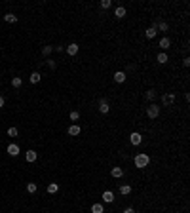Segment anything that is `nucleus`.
<instances>
[{"mask_svg": "<svg viewBox=\"0 0 190 213\" xmlns=\"http://www.w3.org/2000/svg\"><path fill=\"white\" fill-rule=\"evenodd\" d=\"M124 213H135V211H133V208H125V209H124Z\"/></svg>", "mask_w": 190, "mask_h": 213, "instance_id": "33", "label": "nucleus"}, {"mask_svg": "<svg viewBox=\"0 0 190 213\" xmlns=\"http://www.w3.org/2000/svg\"><path fill=\"white\" fill-rule=\"evenodd\" d=\"M162 101H164L165 106H169V105H173V101H175V95H173V93H164V95H162Z\"/></svg>", "mask_w": 190, "mask_h": 213, "instance_id": "4", "label": "nucleus"}, {"mask_svg": "<svg viewBox=\"0 0 190 213\" xmlns=\"http://www.w3.org/2000/svg\"><path fill=\"white\" fill-rule=\"evenodd\" d=\"M114 82H118V84L125 82V73H124V70H118V73L114 74Z\"/></svg>", "mask_w": 190, "mask_h": 213, "instance_id": "11", "label": "nucleus"}, {"mask_svg": "<svg viewBox=\"0 0 190 213\" xmlns=\"http://www.w3.org/2000/svg\"><path fill=\"white\" fill-rule=\"evenodd\" d=\"M40 80H42V74L38 73V70H34V73L31 74V82H32V84H38Z\"/></svg>", "mask_w": 190, "mask_h": 213, "instance_id": "18", "label": "nucleus"}, {"mask_svg": "<svg viewBox=\"0 0 190 213\" xmlns=\"http://www.w3.org/2000/svg\"><path fill=\"white\" fill-rule=\"evenodd\" d=\"M21 84H23V80H21L19 76H13V78H12V86H13V88H21Z\"/></svg>", "mask_w": 190, "mask_h": 213, "instance_id": "22", "label": "nucleus"}, {"mask_svg": "<svg viewBox=\"0 0 190 213\" xmlns=\"http://www.w3.org/2000/svg\"><path fill=\"white\" fill-rule=\"evenodd\" d=\"M103 202L105 204H112V202H114V194H112L110 190H105V192H103Z\"/></svg>", "mask_w": 190, "mask_h": 213, "instance_id": "6", "label": "nucleus"}, {"mask_svg": "<svg viewBox=\"0 0 190 213\" xmlns=\"http://www.w3.org/2000/svg\"><path fill=\"white\" fill-rule=\"evenodd\" d=\"M154 97H156V91H154V90L146 91V99H148V101H154Z\"/></svg>", "mask_w": 190, "mask_h": 213, "instance_id": "28", "label": "nucleus"}, {"mask_svg": "<svg viewBox=\"0 0 190 213\" xmlns=\"http://www.w3.org/2000/svg\"><path fill=\"white\" fill-rule=\"evenodd\" d=\"M80 126H76V124H72V126H70L68 127V135H72V137H76V135H80Z\"/></svg>", "mask_w": 190, "mask_h": 213, "instance_id": "8", "label": "nucleus"}, {"mask_svg": "<svg viewBox=\"0 0 190 213\" xmlns=\"http://www.w3.org/2000/svg\"><path fill=\"white\" fill-rule=\"evenodd\" d=\"M8 135L10 137H17V127H8Z\"/></svg>", "mask_w": 190, "mask_h": 213, "instance_id": "29", "label": "nucleus"}, {"mask_svg": "<svg viewBox=\"0 0 190 213\" xmlns=\"http://www.w3.org/2000/svg\"><path fill=\"white\" fill-rule=\"evenodd\" d=\"M110 175L114 177V179H120V177H124V169H122V167H112Z\"/></svg>", "mask_w": 190, "mask_h": 213, "instance_id": "9", "label": "nucleus"}, {"mask_svg": "<svg viewBox=\"0 0 190 213\" xmlns=\"http://www.w3.org/2000/svg\"><path fill=\"white\" fill-rule=\"evenodd\" d=\"M48 67H50L52 70H55V69H57V63H55L53 59H48Z\"/></svg>", "mask_w": 190, "mask_h": 213, "instance_id": "30", "label": "nucleus"}, {"mask_svg": "<svg viewBox=\"0 0 190 213\" xmlns=\"http://www.w3.org/2000/svg\"><path fill=\"white\" fill-rule=\"evenodd\" d=\"M8 154H10V156H17V154H19V147H17L15 143L8 145Z\"/></svg>", "mask_w": 190, "mask_h": 213, "instance_id": "10", "label": "nucleus"}, {"mask_svg": "<svg viewBox=\"0 0 190 213\" xmlns=\"http://www.w3.org/2000/svg\"><path fill=\"white\" fill-rule=\"evenodd\" d=\"M65 52H67L68 55H76V53H78V44H74V42H72V44H68V46L65 48Z\"/></svg>", "mask_w": 190, "mask_h": 213, "instance_id": "7", "label": "nucleus"}, {"mask_svg": "<svg viewBox=\"0 0 190 213\" xmlns=\"http://www.w3.org/2000/svg\"><path fill=\"white\" fill-rule=\"evenodd\" d=\"M70 120H72V122H76V120H80V112L78 110H70Z\"/></svg>", "mask_w": 190, "mask_h": 213, "instance_id": "26", "label": "nucleus"}, {"mask_svg": "<svg viewBox=\"0 0 190 213\" xmlns=\"http://www.w3.org/2000/svg\"><path fill=\"white\" fill-rule=\"evenodd\" d=\"M4 21H6V23H15V21H17V15H13V13H6V15H4Z\"/></svg>", "mask_w": 190, "mask_h": 213, "instance_id": "20", "label": "nucleus"}, {"mask_svg": "<svg viewBox=\"0 0 190 213\" xmlns=\"http://www.w3.org/2000/svg\"><path fill=\"white\" fill-rule=\"evenodd\" d=\"M182 65H185V67H188V65H190V59H188V57H185V61H182Z\"/></svg>", "mask_w": 190, "mask_h": 213, "instance_id": "32", "label": "nucleus"}, {"mask_svg": "<svg viewBox=\"0 0 190 213\" xmlns=\"http://www.w3.org/2000/svg\"><path fill=\"white\" fill-rule=\"evenodd\" d=\"M91 213H105V205L103 204H93L91 205Z\"/></svg>", "mask_w": 190, "mask_h": 213, "instance_id": "13", "label": "nucleus"}, {"mask_svg": "<svg viewBox=\"0 0 190 213\" xmlns=\"http://www.w3.org/2000/svg\"><path fill=\"white\" fill-rule=\"evenodd\" d=\"M52 52H53V46H44L42 48V55H44V57H50Z\"/></svg>", "mask_w": 190, "mask_h": 213, "instance_id": "21", "label": "nucleus"}, {"mask_svg": "<svg viewBox=\"0 0 190 213\" xmlns=\"http://www.w3.org/2000/svg\"><path fill=\"white\" fill-rule=\"evenodd\" d=\"M57 190H59V184L57 183H50V184H48V192H50V194H55Z\"/></svg>", "mask_w": 190, "mask_h": 213, "instance_id": "19", "label": "nucleus"}, {"mask_svg": "<svg viewBox=\"0 0 190 213\" xmlns=\"http://www.w3.org/2000/svg\"><path fill=\"white\" fill-rule=\"evenodd\" d=\"M2 106H4V97L0 95V109H2Z\"/></svg>", "mask_w": 190, "mask_h": 213, "instance_id": "34", "label": "nucleus"}, {"mask_svg": "<svg viewBox=\"0 0 190 213\" xmlns=\"http://www.w3.org/2000/svg\"><path fill=\"white\" fill-rule=\"evenodd\" d=\"M53 49H55V52H65V48H63V46H53Z\"/></svg>", "mask_w": 190, "mask_h": 213, "instance_id": "31", "label": "nucleus"}, {"mask_svg": "<svg viewBox=\"0 0 190 213\" xmlns=\"http://www.w3.org/2000/svg\"><path fill=\"white\" fill-rule=\"evenodd\" d=\"M156 32H158V31H156V27H150V29H146V31H145V36L150 40V38L156 36Z\"/></svg>", "mask_w": 190, "mask_h": 213, "instance_id": "15", "label": "nucleus"}, {"mask_svg": "<svg viewBox=\"0 0 190 213\" xmlns=\"http://www.w3.org/2000/svg\"><path fill=\"white\" fill-rule=\"evenodd\" d=\"M148 162H150V158H148V154H146V152H139L135 158H133L135 167H146V166H148Z\"/></svg>", "mask_w": 190, "mask_h": 213, "instance_id": "1", "label": "nucleus"}, {"mask_svg": "<svg viewBox=\"0 0 190 213\" xmlns=\"http://www.w3.org/2000/svg\"><path fill=\"white\" fill-rule=\"evenodd\" d=\"M129 141H131V145H141V141H143V135H141V133H137V131H133L131 135H129Z\"/></svg>", "mask_w": 190, "mask_h": 213, "instance_id": "3", "label": "nucleus"}, {"mask_svg": "<svg viewBox=\"0 0 190 213\" xmlns=\"http://www.w3.org/2000/svg\"><path fill=\"white\" fill-rule=\"evenodd\" d=\"M154 27H156V31H162V32H165L167 29H169L165 21H160V23H154Z\"/></svg>", "mask_w": 190, "mask_h": 213, "instance_id": "14", "label": "nucleus"}, {"mask_svg": "<svg viewBox=\"0 0 190 213\" xmlns=\"http://www.w3.org/2000/svg\"><path fill=\"white\" fill-rule=\"evenodd\" d=\"M158 114H160V106L152 103L148 109H146V116H148L150 120H154V118H158Z\"/></svg>", "mask_w": 190, "mask_h": 213, "instance_id": "2", "label": "nucleus"}, {"mask_svg": "<svg viewBox=\"0 0 190 213\" xmlns=\"http://www.w3.org/2000/svg\"><path fill=\"white\" fill-rule=\"evenodd\" d=\"M114 15H116L118 19H122V17L125 15V8H124V6H118V8L114 10Z\"/></svg>", "mask_w": 190, "mask_h": 213, "instance_id": "16", "label": "nucleus"}, {"mask_svg": "<svg viewBox=\"0 0 190 213\" xmlns=\"http://www.w3.org/2000/svg\"><path fill=\"white\" fill-rule=\"evenodd\" d=\"M131 192V187H129V184H122V187H120V194H129Z\"/></svg>", "mask_w": 190, "mask_h": 213, "instance_id": "24", "label": "nucleus"}, {"mask_svg": "<svg viewBox=\"0 0 190 213\" xmlns=\"http://www.w3.org/2000/svg\"><path fill=\"white\" fill-rule=\"evenodd\" d=\"M110 6H112V0H101V8L103 10H108Z\"/></svg>", "mask_w": 190, "mask_h": 213, "instance_id": "27", "label": "nucleus"}, {"mask_svg": "<svg viewBox=\"0 0 190 213\" xmlns=\"http://www.w3.org/2000/svg\"><path fill=\"white\" fill-rule=\"evenodd\" d=\"M27 192L34 194V192H36V184H34V183H27Z\"/></svg>", "mask_w": 190, "mask_h": 213, "instance_id": "25", "label": "nucleus"}, {"mask_svg": "<svg viewBox=\"0 0 190 213\" xmlns=\"http://www.w3.org/2000/svg\"><path fill=\"white\" fill-rule=\"evenodd\" d=\"M108 109H110V106H108V103L103 99V101L99 103V112H101V114H107V112H108Z\"/></svg>", "mask_w": 190, "mask_h": 213, "instance_id": "12", "label": "nucleus"}, {"mask_svg": "<svg viewBox=\"0 0 190 213\" xmlns=\"http://www.w3.org/2000/svg\"><path fill=\"white\" fill-rule=\"evenodd\" d=\"M158 46L162 48V52H165V49L171 46V40L167 38V36H164V38H160V44H158Z\"/></svg>", "mask_w": 190, "mask_h": 213, "instance_id": "5", "label": "nucleus"}, {"mask_svg": "<svg viewBox=\"0 0 190 213\" xmlns=\"http://www.w3.org/2000/svg\"><path fill=\"white\" fill-rule=\"evenodd\" d=\"M156 59H158V63H162V65H164V63H167V61H169V57H167V53H165V52H160Z\"/></svg>", "mask_w": 190, "mask_h": 213, "instance_id": "17", "label": "nucleus"}, {"mask_svg": "<svg viewBox=\"0 0 190 213\" xmlns=\"http://www.w3.org/2000/svg\"><path fill=\"white\" fill-rule=\"evenodd\" d=\"M27 162H36V152L34 150H27Z\"/></svg>", "mask_w": 190, "mask_h": 213, "instance_id": "23", "label": "nucleus"}]
</instances>
